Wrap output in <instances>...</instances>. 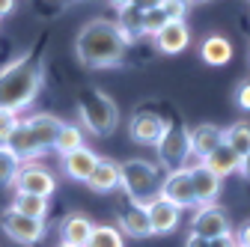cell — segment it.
<instances>
[{
	"label": "cell",
	"mask_w": 250,
	"mask_h": 247,
	"mask_svg": "<svg viewBox=\"0 0 250 247\" xmlns=\"http://www.w3.org/2000/svg\"><path fill=\"white\" fill-rule=\"evenodd\" d=\"M161 200L173 203L176 208H197V194H194V185H191V173L185 170H173V173H164V182H161V191H158Z\"/></svg>",
	"instance_id": "9c48e42d"
},
{
	"label": "cell",
	"mask_w": 250,
	"mask_h": 247,
	"mask_svg": "<svg viewBox=\"0 0 250 247\" xmlns=\"http://www.w3.org/2000/svg\"><path fill=\"white\" fill-rule=\"evenodd\" d=\"M188 3H208V0H188Z\"/></svg>",
	"instance_id": "f35d334b"
},
{
	"label": "cell",
	"mask_w": 250,
	"mask_h": 247,
	"mask_svg": "<svg viewBox=\"0 0 250 247\" xmlns=\"http://www.w3.org/2000/svg\"><path fill=\"white\" fill-rule=\"evenodd\" d=\"M232 238H235V244H238V247H250V218L238 224V229H235V235H232Z\"/></svg>",
	"instance_id": "1f68e13d"
},
{
	"label": "cell",
	"mask_w": 250,
	"mask_h": 247,
	"mask_svg": "<svg viewBox=\"0 0 250 247\" xmlns=\"http://www.w3.org/2000/svg\"><path fill=\"white\" fill-rule=\"evenodd\" d=\"M60 158H66V155H72V152H78V149H83V128L81 125H75V122H62L60 125V131H57V140H54V146H51Z\"/></svg>",
	"instance_id": "7402d4cb"
},
{
	"label": "cell",
	"mask_w": 250,
	"mask_h": 247,
	"mask_svg": "<svg viewBox=\"0 0 250 247\" xmlns=\"http://www.w3.org/2000/svg\"><path fill=\"white\" fill-rule=\"evenodd\" d=\"M21 170V158L12 152L9 143H0V185H12Z\"/></svg>",
	"instance_id": "4316f807"
},
{
	"label": "cell",
	"mask_w": 250,
	"mask_h": 247,
	"mask_svg": "<svg viewBox=\"0 0 250 247\" xmlns=\"http://www.w3.org/2000/svg\"><path fill=\"white\" fill-rule=\"evenodd\" d=\"M170 24V18L164 15V9L158 6V9H149V12H143V36H158L161 30Z\"/></svg>",
	"instance_id": "83f0119b"
},
{
	"label": "cell",
	"mask_w": 250,
	"mask_h": 247,
	"mask_svg": "<svg viewBox=\"0 0 250 247\" xmlns=\"http://www.w3.org/2000/svg\"><path fill=\"white\" fill-rule=\"evenodd\" d=\"M78 119L81 128H86L92 137H110L119 125V107L107 92L86 86L78 96Z\"/></svg>",
	"instance_id": "3957f363"
},
{
	"label": "cell",
	"mask_w": 250,
	"mask_h": 247,
	"mask_svg": "<svg viewBox=\"0 0 250 247\" xmlns=\"http://www.w3.org/2000/svg\"><path fill=\"white\" fill-rule=\"evenodd\" d=\"M161 182H164V176H161V167L155 161L128 158V161L119 164V188L137 206H146V203H152L158 197Z\"/></svg>",
	"instance_id": "277c9868"
},
{
	"label": "cell",
	"mask_w": 250,
	"mask_h": 247,
	"mask_svg": "<svg viewBox=\"0 0 250 247\" xmlns=\"http://www.w3.org/2000/svg\"><path fill=\"white\" fill-rule=\"evenodd\" d=\"M164 0H131V6H137L140 12H149V9H158Z\"/></svg>",
	"instance_id": "d6a6232c"
},
{
	"label": "cell",
	"mask_w": 250,
	"mask_h": 247,
	"mask_svg": "<svg viewBox=\"0 0 250 247\" xmlns=\"http://www.w3.org/2000/svg\"><path fill=\"white\" fill-rule=\"evenodd\" d=\"M0 229L6 232V238H12L15 244H24V247H33L45 238V221H36V218H27V214H18L15 208H3L0 211Z\"/></svg>",
	"instance_id": "8992f818"
},
{
	"label": "cell",
	"mask_w": 250,
	"mask_h": 247,
	"mask_svg": "<svg viewBox=\"0 0 250 247\" xmlns=\"http://www.w3.org/2000/svg\"><path fill=\"white\" fill-rule=\"evenodd\" d=\"M86 247H125V238L119 232V226L113 224H99L96 229H92V238Z\"/></svg>",
	"instance_id": "484cf974"
},
{
	"label": "cell",
	"mask_w": 250,
	"mask_h": 247,
	"mask_svg": "<svg viewBox=\"0 0 250 247\" xmlns=\"http://www.w3.org/2000/svg\"><path fill=\"white\" fill-rule=\"evenodd\" d=\"M96 164H99V155L83 146V149H78V152H72V155L62 158V173H66L72 182H83L86 185V179L92 176Z\"/></svg>",
	"instance_id": "ac0fdd59"
},
{
	"label": "cell",
	"mask_w": 250,
	"mask_h": 247,
	"mask_svg": "<svg viewBox=\"0 0 250 247\" xmlns=\"http://www.w3.org/2000/svg\"><path fill=\"white\" fill-rule=\"evenodd\" d=\"M42 89V66L33 57H15L12 63L0 69V110L21 113L36 102Z\"/></svg>",
	"instance_id": "7a4b0ae2"
},
{
	"label": "cell",
	"mask_w": 250,
	"mask_h": 247,
	"mask_svg": "<svg viewBox=\"0 0 250 247\" xmlns=\"http://www.w3.org/2000/svg\"><path fill=\"white\" fill-rule=\"evenodd\" d=\"M92 229H96V224H92L86 214L72 211V214H66V218L60 221V226H57L60 244H66V247H86L89 238H92Z\"/></svg>",
	"instance_id": "7c38bea8"
},
{
	"label": "cell",
	"mask_w": 250,
	"mask_h": 247,
	"mask_svg": "<svg viewBox=\"0 0 250 247\" xmlns=\"http://www.w3.org/2000/svg\"><path fill=\"white\" fill-rule=\"evenodd\" d=\"M86 188L96 191V194H110L119 188V164L110 161V158H99L92 176L86 179Z\"/></svg>",
	"instance_id": "d6986e66"
},
{
	"label": "cell",
	"mask_w": 250,
	"mask_h": 247,
	"mask_svg": "<svg viewBox=\"0 0 250 247\" xmlns=\"http://www.w3.org/2000/svg\"><path fill=\"white\" fill-rule=\"evenodd\" d=\"M188 143H191V155L197 161H203L206 155H211V152L224 143V128L211 125V122H200V125H194L188 131Z\"/></svg>",
	"instance_id": "4fadbf2b"
},
{
	"label": "cell",
	"mask_w": 250,
	"mask_h": 247,
	"mask_svg": "<svg viewBox=\"0 0 250 247\" xmlns=\"http://www.w3.org/2000/svg\"><path fill=\"white\" fill-rule=\"evenodd\" d=\"M48 206L51 200L48 197H33V194H15L12 197V206L18 214H27V218H36V221H45L48 218Z\"/></svg>",
	"instance_id": "603a6c76"
},
{
	"label": "cell",
	"mask_w": 250,
	"mask_h": 247,
	"mask_svg": "<svg viewBox=\"0 0 250 247\" xmlns=\"http://www.w3.org/2000/svg\"><path fill=\"white\" fill-rule=\"evenodd\" d=\"M235 104H238V110H247L250 113V78L235 86Z\"/></svg>",
	"instance_id": "4dcf8cb0"
},
{
	"label": "cell",
	"mask_w": 250,
	"mask_h": 247,
	"mask_svg": "<svg viewBox=\"0 0 250 247\" xmlns=\"http://www.w3.org/2000/svg\"><path fill=\"white\" fill-rule=\"evenodd\" d=\"M191 235H200L206 241L221 238V235H232V224L227 208H221L217 203L211 206H197L194 218H191Z\"/></svg>",
	"instance_id": "52a82bcc"
},
{
	"label": "cell",
	"mask_w": 250,
	"mask_h": 247,
	"mask_svg": "<svg viewBox=\"0 0 250 247\" xmlns=\"http://www.w3.org/2000/svg\"><path fill=\"white\" fill-rule=\"evenodd\" d=\"M57 247H66V244H57Z\"/></svg>",
	"instance_id": "ab89813d"
},
{
	"label": "cell",
	"mask_w": 250,
	"mask_h": 247,
	"mask_svg": "<svg viewBox=\"0 0 250 247\" xmlns=\"http://www.w3.org/2000/svg\"><path fill=\"white\" fill-rule=\"evenodd\" d=\"M188 45H191V27H188L185 21H170L158 36H155V48H158L161 54H182Z\"/></svg>",
	"instance_id": "9a60e30c"
},
{
	"label": "cell",
	"mask_w": 250,
	"mask_h": 247,
	"mask_svg": "<svg viewBox=\"0 0 250 247\" xmlns=\"http://www.w3.org/2000/svg\"><path fill=\"white\" fill-rule=\"evenodd\" d=\"M191 173V185H194V194H197V206H211L221 194V179H217L211 170H206L200 161L188 167Z\"/></svg>",
	"instance_id": "5bb4252c"
},
{
	"label": "cell",
	"mask_w": 250,
	"mask_h": 247,
	"mask_svg": "<svg viewBox=\"0 0 250 247\" xmlns=\"http://www.w3.org/2000/svg\"><path fill=\"white\" fill-rule=\"evenodd\" d=\"M21 122L27 125V131L36 137V143H39L45 152L54 146L57 131H60V125H62V119H60V116H54V113H33V116L21 119Z\"/></svg>",
	"instance_id": "e0dca14e"
},
{
	"label": "cell",
	"mask_w": 250,
	"mask_h": 247,
	"mask_svg": "<svg viewBox=\"0 0 250 247\" xmlns=\"http://www.w3.org/2000/svg\"><path fill=\"white\" fill-rule=\"evenodd\" d=\"M119 232L122 235H131V238H149L152 235V226H149L146 208L128 200V206L119 208Z\"/></svg>",
	"instance_id": "2e32d148"
},
{
	"label": "cell",
	"mask_w": 250,
	"mask_h": 247,
	"mask_svg": "<svg viewBox=\"0 0 250 247\" xmlns=\"http://www.w3.org/2000/svg\"><path fill=\"white\" fill-rule=\"evenodd\" d=\"M200 60L206 66H227L229 60H232V42L221 33H211L203 39L200 45Z\"/></svg>",
	"instance_id": "ffe728a7"
},
{
	"label": "cell",
	"mask_w": 250,
	"mask_h": 247,
	"mask_svg": "<svg viewBox=\"0 0 250 247\" xmlns=\"http://www.w3.org/2000/svg\"><path fill=\"white\" fill-rule=\"evenodd\" d=\"M238 173H241V179H247L250 182V152L241 158V164H238Z\"/></svg>",
	"instance_id": "e575fe53"
},
{
	"label": "cell",
	"mask_w": 250,
	"mask_h": 247,
	"mask_svg": "<svg viewBox=\"0 0 250 247\" xmlns=\"http://www.w3.org/2000/svg\"><path fill=\"white\" fill-rule=\"evenodd\" d=\"M206 170H211L217 179H227V176H232V173H238V164H241V158L235 155V152L227 146V143H221V146H217L214 152H211V155H206L203 161H200Z\"/></svg>",
	"instance_id": "44dd1931"
},
{
	"label": "cell",
	"mask_w": 250,
	"mask_h": 247,
	"mask_svg": "<svg viewBox=\"0 0 250 247\" xmlns=\"http://www.w3.org/2000/svg\"><path fill=\"white\" fill-rule=\"evenodd\" d=\"M164 131H167V119L155 110H137L128 119V137L137 146H158Z\"/></svg>",
	"instance_id": "ba28073f"
},
{
	"label": "cell",
	"mask_w": 250,
	"mask_h": 247,
	"mask_svg": "<svg viewBox=\"0 0 250 247\" xmlns=\"http://www.w3.org/2000/svg\"><path fill=\"white\" fill-rule=\"evenodd\" d=\"M125 51L128 42L122 39L116 21L107 18L86 21L75 36V57L86 69H116L125 60Z\"/></svg>",
	"instance_id": "6da1fadb"
},
{
	"label": "cell",
	"mask_w": 250,
	"mask_h": 247,
	"mask_svg": "<svg viewBox=\"0 0 250 247\" xmlns=\"http://www.w3.org/2000/svg\"><path fill=\"white\" fill-rule=\"evenodd\" d=\"M18 122H21L18 113H3V110H0V143H9L12 131L18 128Z\"/></svg>",
	"instance_id": "f1b7e54d"
},
{
	"label": "cell",
	"mask_w": 250,
	"mask_h": 247,
	"mask_svg": "<svg viewBox=\"0 0 250 247\" xmlns=\"http://www.w3.org/2000/svg\"><path fill=\"white\" fill-rule=\"evenodd\" d=\"M107 3L119 12V9H125V6H131V0H107Z\"/></svg>",
	"instance_id": "74e56055"
},
{
	"label": "cell",
	"mask_w": 250,
	"mask_h": 247,
	"mask_svg": "<svg viewBox=\"0 0 250 247\" xmlns=\"http://www.w3.org/2000/svg\"><path fill=\"white\" fill-rule=\"evenodd\" d=\"M15 9V0H0V18H6Z\"/></svg>",
	"instance_id": "8d00e7d4"
},
{
	"label": "cell",
	"mask_w": 250,
	"mask_h": 247,
	"mask_svg": "<svg viewBox=\"0 0 250 247\" xmlns=\"http://www.w3.org/2000/svg\"><path fill=\"white\" fill-rule=\"evenodd\" d=\"M185 247H208V241H206V238H200V235H191V232H188Z\"/></svg>",
	"instance_id": "d590c367"
},
{
	"label": "cell",
	"mask_w": 250,
	"mask_h": 247,
	"mask_svg": "<svg viewBox=\"0 0 250 247\" xmlns=\"http://www.w3.org/2000/svg\"><path fill=\"white\" fill-rule=\"evenodd\" d=\"M146 214H149V226H152V235H170L179 229L182 224V208H176L173 203L161 200V197H155L152 203L143 206Z\"/></svg>",
	"instance_id": "8fae6325"
},
{
	"label": "cell",
	"mask_w": 250,
	"mask_h": 247,
	"mask_svg": "<svg viewBox=\"0 0 250 247\" xmlns=\"http://www.w3.org/2000/svg\"><path fill=\"white\" fill-rule=\"evenodd\" d=\"M224 143L238 158H244L250 152V122H232V125H227L224 128Z\"/></svg>",
	"instance_id": "d4e9b609"
},
{
	"label": "cell",
	"mask_w": 250,
	"mask_h": 247,
	"mask_svg": "<svg viewBox=\"0 0 250 247\" xmlns=\"http://www.w3.org/2000/svg\"><path fill=\"white\" fill-rule=\"evenodd\" d=\"M116 27H119L122 39L131 45L134 39L143 36V12H140L137 6H125V9H119V21H116Z\"/></svg>",
	"instance_id": "cb8c5ba5"
},
{
	"label": "cell",
	"mask_w": 250,
	"mask_h": 247,
	"mask_svg": "<svg viewBox=\"0 0 250 247\" xmlns=\"http://www.w3.org/2000/svg\"><path fill=\"white\" fill-rule=\"evenodd\" d=\"M12 188H15V194H33V197L51 200V194L57 191V179H54V173H48L39 164H21Z\"/></svg>",
	"instance_id": "30bf717a"
},
{
	"label": "cell",
	"mask_w": 250,
	"mask_h": 247,
	"mask_svg": "<svg viewBox=\"0 0 250 247\" xmlns=\"http://www.w3.org/2000/svg\"><path fill=\"white\" fill-rule=\"evenodd\" d=\"M158 167H164L167 173L173 170H185L188 158H191V143H188V128L182 122H170L167 119V131L158 140Z\"/></svg>",
	"instance_id": "5b68a950"
},
{
	"label": "cell",
	"mask_w": 250,
	"mask_h": 247,
	"mask_svg": "<svg viewBox=\"0 0 250 247\" xmlns=\"http://www.w3.org/2000/svg\"><path fill=\"white\" fill-rule=\"evenodd\" d=\"M208 247H238V244H235V238H232V235H221V238H211V241H208Z\"/></svg>",
	"instance_id": "836d02e7"
},
{
	"label": "cell",
	"mask_w": 250,
	"mask_h": 247,
	"mask_svg": "<svg viewBox=\"0 0 250 247\" xmlns=\"http://www.w3.org/2000/svg\"><path fill=\"white\" fill-rule=\"evenodd\" d=\"M188 0H164L161 3V9H164V15L170 18V21H185V12H188Z\"/></svg>",
	"instance_id": "f546056e"
}]
</instances>
